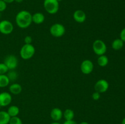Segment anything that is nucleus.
Segmentation results:
<instances>
[{"label":"nucleus","instance_id":"obj_1","mask_svg":"<svg viewBox=\"0 0 125 124\" xmlns=\"http://www.w3.org/2000/svg\"><path fill=\"white\" fill-rule=\"evenodd\" d=\"M15 23L21 29H26L32 23V14L27 10L20 11L16 15Z\"/></svg>","mask_w":125,"mask_h":124},{"label":"nucleus","instance_id":"obj_2","mask_svg":"<svg viewBox=\"0 0 125 124\" xmlns=\"http://www.w3.org/2000/svg\"><path fill=\"white\" fill-rule=\"evenodd\" d=\"M35 53V47L32 44H24L21 47L20 51V55L22 59L29 60L34 57Z\"/></svg>","mask_w":125,"mask_h":124},{"label":"nucleus","instance_id":"obj_3","mask_svg":"<svg viewBox=\"0 0 125 124\" xmlns=\"http://www.w3.org/2000/svg\"><path fill=\"white\" fill-rule=\"evenodd\" d=\"M43 7L48 13L56 14L59 9V2L57 0H44Z\"/></svg>","mask_w":125,"mask_h":124},{"label":"nucleus","instance_id":"obj_4","mask_svg":"<svg viewBox=\"0 0 125 124\" xmlns=\"http://www.w3.org/2000/svg\"><path fill=\"white\" fill-rule=\"evenodd\" d=\"M92 49L94 53L98 56L104 55L107 52V46L103 40L97 39L93 43Z\"/></svg>","mask_w":125,"mask_h":124},{"label":"nucleus","instance_id":"obj_5","mask_svg":"<svg viewBox=\"0 0 125 124\" xmlns=\"http://www.w3.org/2000/svg\"><path fill=\"white\" fill-rule=\"evenodd\" d=\"M66 29L64 26L61 23H54L50 28V32L52 36L59 38L64 35Z\"/></svg>","mask_w":125,"mask_h":124},{"label":"nucleus","instance_id":"obj_6","mask_svg":"<svg viewBox=\"0 0 125 124\" xmlns=\"http://www.w3.org/2000/svg\"><path fill=\"white\" fill-rule=\"evenodd\" d=\"M13 30V25L10 21L4 19L0 21V33L3 35H9Z\"/></svg>","mask_w":125,"mask_h":124},{"label":"nucleus","instance_id":"obj_7","mask_svg":"<svg viewBox=\"0 0 125 124\" xmlns=\"http://www.w3.org/2000/svg\"><path fill=\"white\" fill-rule=\"evenodd\" d=\"M94 64L90 60L86 59L82 62L80 66V69L82 73L85 75L91 74L94 71Z\"/></svg>","mask_w":125,"mask_h":124},{"label":"nucleus","instance_id":"obj_8","mask_svg":"<svg viewBox=\"0 0 125 124\" xmlns=\"http://www.w3.org/2000/svg\"><path fill=\"white\" fill-rule=\"evenodd\" d=\"M3 63L7 66L9 70H14L18 66V60L14 55H9L5 58Z\"/></svg>","mask_w":125,"mask_h":124},{"label":"nucleus","instance_id":"obj_9","mask_svg":"<svg viewBox=\"0 0 125 124\" xmlns=\"http://www.w3.org/2000/svg\"><path fill=\"white\" fill-rule=\"evenodd\" d=\"M109 87V84L107 80L105 79H100L95 83L94 89L95 91H97L100 94H103L106 92L108 90Z\"/></svg>","mask_w":125,"mask_h":124},{"label":"nucleus","instance_id":"obj_10","mask_svg":"<svg viewBox=\"0 0 125 124\" xmlns=\"http://www.w3.org/2000/svg\"><path fill=\"white\" fill-rule=\"evenodd\" d=\"M12 97L10 93L8 92H2L0 93V106L5 107L9 105L12 102Z\"/></svg>","mask_w":125,"mask_h":124},{"label":"nucleus","instance_id":"obj_11","mask_svg":"<svg viewBox=\"0 0 125 124\" xmlns=\"http://www.w3.org/2000/svg\"><path fill=\"white\" fill-rule=\"evenodd\" d=\"M73 19L78 23H83L85 21L87 15L85 12L82 10H76L73 15Z\"/></svg>","mask_w":125,"mask_h":124},{"label":"nucleus","instance_id":"obj_12","mask_svg":"<svg viewBox=\"0 0 125 124\" xmlns=\"http://www.w3.org/2000/svg\"><path fill=\"white\" fill-rule=\"evenodd\" d=\"M50 117L54 122H58L63 117V112L59 108H54L50 112Z\"/></svg>","mask_w":125,"mask_h":124},{"label":"nucleus","instance_id":"obj_13","mask_svg":"<svg viewBox=\"0 0 125 124\" xmlns=\"http://www.w3.org/2000/svg\"><path fill=\"white\" fill-rule=\"evenodd\" d=\"M45 17L41 12H36L32 15V23L35 24H41L45 21Z\"/></svg>","mask_w":125,"mask_h":124},{"label":"nucleus","instance_id":"obj_14","mask_svg":"<svg viewBox=\"0 0 125 124\" xmlns=\"http://www.w3.org/2000/svg\"><path fill=\"white\" fill-rule=\"evenodd\" d=\"M9 90L10 93L13 95H18L21 92L23 88L20 84L17 83H13L9 86Z\"/></svg>","mask_w":125,"mask_h":124},{"label":"nucleus","instance_id":"obj_15","mask_svg":"<svg viewBox=\"0 0 125 124\" xmlns=\"http://www.w3.org/2000/svg\"><path fill=\"white\" fill-rule=\"evenodd\" d=\"M10 117L7 111H0V124H9Z\"/></svg>","mask_w":125,"mask_h":124},{"label":"nucleus","instance_id":"obj_16","mask_svg":"<svg viewBox=\"0 0 125 124\" xmlns=\"http://www.w3.org/2000/svg\"><path fill=\"white\" fill-rule=\"evenodd\" d=\"M7 112L10 117L18 116L20 113V108L16 105H11L8 108Z\"/></svg>","mask_w":125,"mask_h":124},{"label":"nucleus","instance_id":"obj_17","mask_svg":"<svg viewBox=\"0 0 125 124\" xmlns=\"http://www.w3.org/2000/svg\"><path fill=\"white\" fill-rule=\"evenodd\" d=\"M112 48L115 51H118L123 48L124 42L120 38H117L114 40L112 43Z\"/></svg>","mask_w":125,"mask_h":124},{"label":"nucleus","instance_id":"obj_18","mask_svg":"<svg viewBox=\"0 0 125 124\" xmlns=\"http://www.w3.org/2000/svg\"><path fill=\"white\" fill-rule=\"evenodd\" d=\"M97 63L100 67H105L108 64L109 58L105 55L98 56L97 58Z\"/></svg>","mask_w":125,"mask_h":124},{"label":"nucleus","instance_id":"obj_19","mask_svg":"<svg viewBox=\"0 0 125 124\" xmlns=\"http://www.w3.org/2000/svg\"><path fill=\"white\" fill-rule=\"evenodd\" d=\"M63 117L65 120H73L74 117V113L72 109H66L63 112Z\"/></svg>","mask_w":125,"mask_h":124},{"label":"nucleus","instance_id":"obj_20","mask_svg":"<svg viewBox=\"0 0 125 124\" xmlns=\"http://www.w3.org/2000/svg\"><path fill=\"white\" fill-rule=\"evenodd\" d=\"M10 81L6 74H0V88H5L9 84Z\"/></svg>","mask_w":125,"mask_h":124},{"label":"nucleus","instance_id":"obj_21","mask_svg":"<svg viewBox=\"0 0 125 124\" xmlns=\"http://www.w3.org/2000/svg\"><path fill=\"white\" fill-rule=\"evenodd\" d=\"M6 75H7L10 81H15L18 79V73L15 71V69L14 70H9Z\"/></svg>","mask_w":125,"mask_h":124},{"label":"nucleus","instance_id":"obj_22","mask_svg":"<svg viewBox=\"0 0 125 124\" xmlns=\"http://www.w3.org/2000/svg\"><path fill=\"white\" fill-rule=\"evenodd\" d=\"M9 124H23V122L19 117H10Z\"/></svg>","mask_w":125,"mask_h":124},{"label":"nucleus","instance_id":"obj_23","mask_svg":"<svg viewBox=\"0 0 125 124\" xmlns=\"http://www.w3.org/2000/svg\"><path fill=\"white\" fill-rule=\"evenodd\" d=\"M9 71L7 66L4 63H0V74H6Z\"/></svg>","mask_w":125,"mask_h":124},{"label":"nucleus","instance_id":"obj_24","mask_svg":"<svg viewBox=\"0 0 125 124\" xmlns=\"http://www.w3.org/2000/svg\"><path fill=\"white\" fill-rule=\"evenodd\" d=\"M100 97H101V94H100V92H97V91H95V92H93L92 94V99L94 100H98L100 98Z\"/></svg>","mask_w":125,"mask_h":124},{"label":"nucleus","instance_id":"obj_25","mask_svg":"<svg viewBox=\"0 0 125 124\" xmlns=\"http://www.w3.org/2000/svg\"><path fill=\"white\" fill-rule=\"evenodd\" d=\"M7 8V3L2 0H0V12L4 11Z\"/></svg>","mask_w":125,"mask_h":124},{"label":"nucleus","instance_id":"obj_26","mask_svg":"<svg viewBox=\"0 0 125 124\" xmlns=\"http://www.w3.org/2000/svg\"><path fill=\"white\" fill-rule=\"evenodd\" d=\"M32 37L31 36H30V35H27V36H26L24 38V44H32Z\"/></svg>","mask_w":125,"mask_h":124},{"label":"nucleus","instance_id":"obj_27","mask_svg":"<svg viewBox=\"0 0 125 124\" xmlns=\"http://www.w3.org/2000/svg\"><path fill=\"white\" fill-rule=\"evenodd\" d=\"M120 38L123 42H125V27L124 29H122L120 34Z\"/></svg>","mask_w":125,"mask_h":124},{"label":"nucleus","instance_id":"obj_28","mask_svg":"<svg viewBox=\"0 0 125 124\" xmlns=\"http://www.w3.org/2000/svg\"><path fill=\"white\" fill-rule=\"evenodd\" d=\"M63 124H78L76 121H74V120H65V121L63 122Z\"/></svg>","mask_w":125,"mask_h":124},{"label":"nucleus","instance_id":"obj_29","mask_svg":"<svg viewBox=\"0 0 125 124\" xmlns=\"http://www.w3.org/2000/svg\"><path fill=\"white\" fill-rule=\"evenodd\" d=\"M2 1H4V2H6L7 4H10L13 2V1H15V0H2Z\"/></svg>","mask_w":125,"mask_h":124},{"label":"nucleus","instance_id":"obj_30","mask_svg":"<svg viewBox=\"0 0 125 124\" xmlns=\"http://www.w3.org/2000/svg\"><path fill=\"white\" fill-rule=\"evenodd\" d=\"M15 1L18 2V3H21V2L23 1V0H15Z\"/></svg>","mask_w":125,"mask_h":124},{"label":"nucleus","instance_id":"obj_31","mask_svg":"<svg viewBox=\"0 0 125 124\" xmlns=\"http://www.w3.org/2000/svg\"><path fill=\"white\" fill-rule=\"evenodd\" d=\"M79 124H89L88 122H87L84 121V122H81Z\"/></svg>","mask_w":125,"mask_h":124},{"label":"nucleus","instance_id":"obj_32","mask_svg":"<svg viewBox=\"0 0 125 124\" xmlns=\"http://www.w3.org/2000/svg\"><path fill=\"white\" fill-rule=\"evenodd\" d=\"M61 124L59 123L58 122H52L51 124Z\"/></svg>","mask_w":125,"mask_h":124},{"label":"nucleus","instance_id":"obj_33","mask_svg":"<svg viewBox=\"0 0 125 124\" xmlns=\"http://www.w3.org/2000/svg\"><path fill=\"white\" fill-rule=\"evenodd\" d=\"M122 124H125V117L122 120Z\"/></svg>","mask_w":125,"mask_h":124},{"label":"nucleus","instance_id":"obj_34","mask_svg":"<svg viewBox=\"0 0 125 124\" xmlns=\"http://www.w3.org/2000/svg\"><path fill=\"white\" fill-rule=\"evenodd\" d=\"M57 1H59V2H60V1H62V0H57Z\"/></svg>","mask_w":125,"mask_h":124},{"label":"nucleus","instance_id":"obj_35","mask_svg":"<svg viewBox=\"0 0 125 124\" xmlns=\"http://www.w3.org/2000/svg\"><path fill=\"white\" fill-rule=\"evenodd\" d=\"M1 12H0V18H1Z\"/></svg>","mask_w":125,"mask_h":124},{"label":"nucleus","instance_id":"obj_36","mask_svg":"<svg viewBox=\"0 0 125 124\" xmlns=\"http://www.w3.org/2000/svg\"><path fill=\"white\" fill-rule=\"evenodd\" d=\"M1 108H2V107H1V106H0V109H1Z\"/></svg>","mask_w":125,"mask_h":124}]
</instances>
